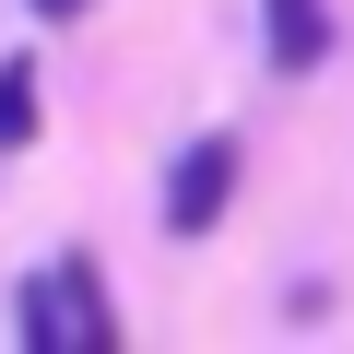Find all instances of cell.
<instances>
[{
    "mask_svg": "<svg viewBox=\"0 0 354 354\" xmlns=\"http://www.w3.org/2000/svg\"><path fill=\"white\" fill-rule=\"evenodd\" d=\"M236 177H248V142H236V130L177 142V153H165V189H153V225H165V236H213L225 201H236Z\"/></svg>",
    "mask_w": 354,
    "mask_h": 354,
    "instance_id": "1",
    "label": "cell"
},
{
    "mask_svg": "<svg viewBox=\"0 0 354 354\" xmlns=\"http://www.w3.org/2000/svg\"><path fill=\"white\" fill-rule=\"evenodd\" d=\"M12 295H24V307H12V330H24L36 354H59V342L83 354V330H71V283H59V260H48V272H24Z\"/></svg>",
    "mask_w": 354,
    "mask_h": 354,
    "instance_id": "2",
    "label": "cell"
},
{
    "mask_svg": "<svg viewBox=\"0 0 354 354\" xmlns=\"http://www.w3.org/2000/svg\"><path fill=\"white\" fill-rule=\"evenodd\" d=\"M260 12H272V71H319L330 59V12L319 0H260Z\"/></svg>",
    "mask_w": 354,
    "mask_h": 354,
    "instance_id": "3",
    "label": "cell"
},
{
    "mask_svg": "<svg viewBox=\"0 0 354 354\" xmlns=\"http://www.w3.org/2000/svg\"><path fill=\"white\" fill-rule=\"evenodd\" d=\"M48 130V83H36V59L12 48V59H0V153H24Z\"/></svg>",
    "mask_w": 354,
    "mask_h": 354,
    "instance_id": "4",
    "label": "cell"
},
{
    "mask_svg": "<svg viewBox=\"0 0 354 354\" xmlns=\"http://www.w3.org/2000/svg\"><path fill=\"white\" fill-rule=\"evenodd\" d=\"M24 12H36V24H71V12H95V0H24Z\"/></svg>",
    "mask_w": 354,
    "mask_h": 354,
    "instance_id": "5",
    "label": "cell"
}]
</instances>
